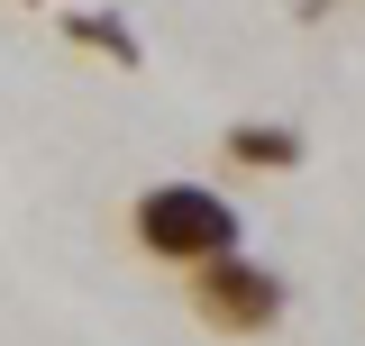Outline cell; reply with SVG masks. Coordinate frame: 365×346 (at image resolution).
I'll list each match as a JSON object with an SVG mask.
<instances>
[{"label": "cell", "mask_w": 365, "mask_h": 346, "mask_svg": "<svg viewBox=\"0 0 365 346\" xmlns=\"http://www.w3.org/2000/svg\"><path fill=\"white\" fill-rule=\"evenodd\" d=\"M28 9H46V0H28Z\"/></svg>", "instance_id": "obj_5"}, {"label": "cell", "mask_w": 365, "mask_h": 346, "mask_svg": "<svg viewBox=\"0 0 365 346\" xmlns=\"http://www.w3.org/2000/svg\"><path fill=\"white\" fill-rule=\"evenodd\" d=\"M128 246L146 264H165V273H201V264H220L247 246V219H237V201L228 192H210V182H146L128 201Z\"/></svg>", "instance_id": "obj_1"}, {"label": "cell", "mask_w": 365, "mask_h": 346, "mask_svg": "<svg viewBox=\"0 0 365 346\" xmlns=\"http://www.w3.org/2000/svg\"><path fill=\"white\" fill-rule=\"evenodd\" d=\"M64 37L83 46V55H110L119 73H137V64H146L137 28H128V19H110V9H64Z\"/></svg>", "instance_id": "obj_4"}, {"label": "cell", "mask_w": 365, "mask_h": 346, "mask_svg": "<svg viewBox=\"0 0 365 346\" xmlns=\"http://www.w3.org/2000/svg\"><path fill=\"white\" fill-rule=\"evenodd\" d=\"M220 155L237 173H292L311 146H302V128H283V119H237V128L220 137Z\"/></svg>", "instance_id": "obj_3"}, {"label": "cell", "mask_w": 365, "mask_h": 346, "mask_svg": "<svg viewBox=\"0 0 365 346\" xmlns=\"http://www.w3.org/2000/svg\"><path fill=\"white\" fill-rule=\"evenodd\" d=\"M182 310H192L210 337H274V328H283V310H292V283L237 246V256L182 273Z\"/></svg>", "instance_id": "obj_2"}]
</instances>
